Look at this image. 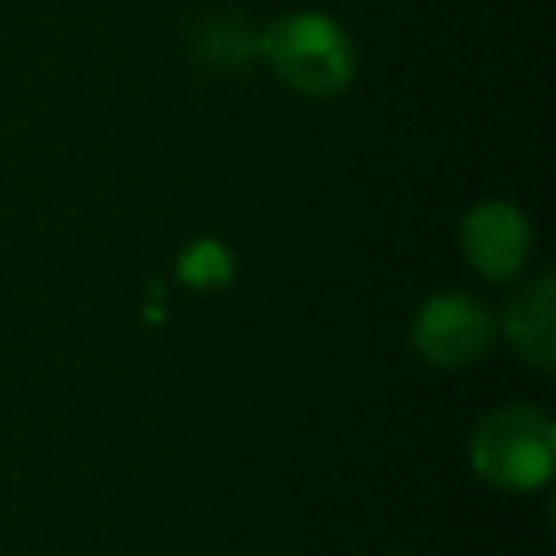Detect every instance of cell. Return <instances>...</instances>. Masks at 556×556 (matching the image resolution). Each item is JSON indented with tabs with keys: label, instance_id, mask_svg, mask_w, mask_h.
Returning <instances> with one entry per match:
<instances>
[{
	"label": "cell",
	"instance_id": "obj_1",
	"mask_svg": "<svg viewBox=\"0 0 556 556\" xmlns=\"http://www.w3.org/2000/svg\"><path fill=\"white\" fill-rule=\"evenodd\" d=\"M256 56L269 65V74L282 87H291L304 100H330L356 78L352 35L330 13H313V9H295L261 26Z\"/></svg>",
	"mask_w": 556,
	"mask_h": 556
},
{
	"label": "cell",
	"instance_id": "obj_2",
	"mask_svg": "<svg viewBox=\"0 0 556 556\" xmlns=\"http://www.w3.org/2000/svg\"><path fill=\"white\" fill-rule=\"evenodd\" d=\"M473 473L504 491H534L556 465V426L534 404H500L469 434Z\"/></svg>",
	"mask_w": 556,
	"mask_h": 556
},
{
	"label": "cell",
	"instance_id": "obj_3",
	"mask_svg": "<svg viewBox=\"0 0 556 556\" xmlns=\"http://www.w3.org/2000/svg\"><path fill=\"white\" fill-rule=\"evenodd\" d=\"M495 313L469 291H434L413 317V348L434 369H469L495 343Z\"/></svg>",
	"mask_w": 556,
	"mask_h": 556
},
{
	"label": "cell",
	"instance_id": "obj_4",
	"mask_svg": "<svg viewBox=\"0 0 556 556\" xmlns=\"http://www.w3.org/2000/svg\"><path fill=\"white\" fill-rule=\"evenodd\" d=\"M460 252L473 274L491 282H508L530 261V222L513 200H478L460 217Z\"/></svg>",
	"mask_w": 556,
	"mask_h": 556
},
{
	"label": "cell",
	"instance_id": "obj_5",
	"mask_svg": "<svg viewBox=\"0 0 556 556\" xmlns=\"http://www.w3.org/2000/svg\"><path fill=\"white\" fill-rule=\"evenodd\" d=\"M508 348L534 365V369H552L556 365V278L552 274H539L530 278L504 308V321H500Z\"/></svg>",
	"mask_w": 556,
	"mask_h": 556
},
{
	"label": "cell",
	"instance_id": "obj_6",
	"mask_svg": "<svg viewBox=\"0 0 556 556\" xmlns=\"http://www.w3.org/2000/svg\"><path fill=\"white\" fill-rule=\"evenodd\" d=\"M256 35H261V30H256L248 17L222 13V17H208V22L200 26L195 48H200V56H204L208 65H217V70H239L243 61L256 56Z\"/></svg>",
	"mask_w": 556,
	"mask_h": 556
},
{
	"label": "cell",
	"instance_id": "obj_7",
	"mask_svg": "<svg viewBox=\"0 0 556 556\" xmlns=\"http://www.w3.org/2000/svg\"><path fill=\"white\" fill-rule=\"evenodd\" d=\"M174 278L187 291H222L235 278V256L222 239H191L174 261Z\"/></svg>",
	"mask_w": 556,
	"mask_h": 556
}]
</instances>
